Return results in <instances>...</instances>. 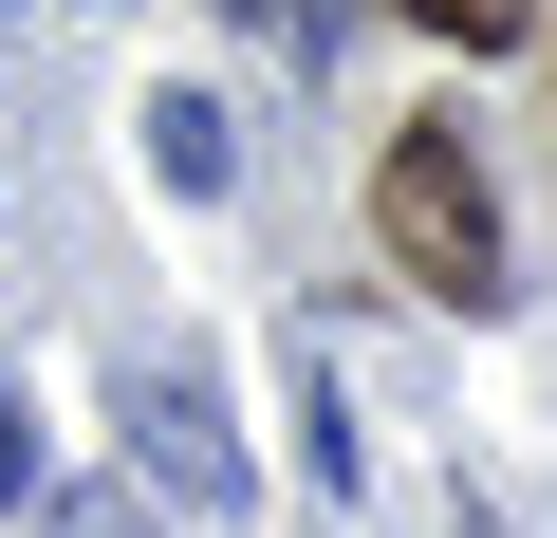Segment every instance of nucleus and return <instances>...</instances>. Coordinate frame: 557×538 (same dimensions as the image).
Here are the masks:
<instances>
[{"instance_id":"obj_1","label":"nucleus","mask_w":557,"mask_h":538,"mask_svg":"<svg viewBox=\"0 0 557 538\" xmlns=\"http://www.w3.org/2000/svg\"><path fill=\"white\" fill-rule=\"evenodd\" d=\"M372 241H391V279H428V298H502V186H483V149L446 130V112H409L391 149H372Z\"/></svg>"},{"instance_id":"obj_2","label":"nucleus","mask_w":557,"mask_h":538,"mask_svg":"<svg viewBox=\"0 0 557 538\" xmlns=\"http://www.w3.org/2000/svg\"><path fill=\"white\" fill-rule=\"evenodd\" d=\"M131 446H149V483L186 520H242V446H223V390L205 372H131Z\"/></svg>"},{"instance_id":"obj_3","label":"nucleus","mask_w":557,"mask_h":538,"mask_svg":"<svg viewBox=\"0 0 557 538\" xmlns=\"http://www.w3.org/2000/svg\"><path fill=\"white\" fill-rule=\"evenodd\" d=\"M223 167H242V130H223L205 93H149V186H186V204H223Z\"/></svg>"},{"instance_id":"obj_4","label":"nucleus","mask_w":557,"mask_h":538,"mask_svg":"<svg viewBox=\"0 0 557 538\" xmlns=\"http://www.w3.org/2000/svg\"><path fill=\"white\" fill-rule=\"evenodd\" d=\"M409 20H428V38H465V57H502V38L539 20V0H409Z\"/></svg>"},{"instance_id":"obj_5","label":"nucleus","mask_w":557,"mask_h":538,"mask_svg":"<svg viewBox=\"0 0 557 538\" xmlns=\"http://www.w3.org/2000/svg\"><path fill=\"white\" fill-rule=\"evenodd\" d=\"M38 538H149V501H131V483H75V501H57Z\"/></svg>"},{"instance_id":"obj_6","label":"nucleus","mask_w":557,"mask_h":538,"mask_svg":"<svg viewBox=\"0 0 557 538\" xmlns=\"http://www.w3.org/2000/svg\"><path fill=\"white\" fill-rule=\"evenodd\" d=\"M20 483H38V409L0 390V501H20Z\"/></svg>"}]
</instances>
